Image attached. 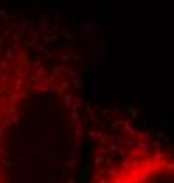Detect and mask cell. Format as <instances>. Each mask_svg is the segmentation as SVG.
<instances>
[{
	"label": "cell",
	"instance_id": "obj_5",
	"mask_svg": "<svg viewBox=\"0 0 174 183\" xmlns=\"http://www.w3.org/2000/svg\"><path fill=\"white\" fill-rule=\"evenodd\" d=\"M83 106H85V100H83V97H74V102H72V109L79 111Z\"/></svg>",
	"mask_w": 174,
	"mask_h": 183
},
{
	"label": "cell",
	"instance_id": "obj_19",
	"mask_svg": "<svg viewBox=\"0 0 174 183\" xmlns=\"http://www.w3.org/2000/svg\"><path fill=\"white\" fill-rule=\"evenodd\" d=\"M92 183H95V181H92Z\"/></svg>",
	"mask_w": 174,
	"mask_h": 183
},
{
	"label": "cell",
	"instance_id": "obj_15",
	"mask_svg": "<svg viewBox=\"0 0 174 183\" xmlns=\"http://www.w3.org/2000/svg\"><path fill=\"white\" fill-rule=\"evenodd\" d=\"M102 160H104V157H102V155H98V153H97V155H95V159H93V164L98 167V165L102 164Z\"/></svg>",
	"mask_w": 174,
	"mask_h": 183
},
{
	"label": "cell",
	"instance_id": "obj_14",
	"mask_svg": "<svg viewBox=\"0 0 174 183\" xmlns=\"http://www.w3.org/2000/svg\"><path fill=\"white\" fill-rule=\"evenodd\" d=\"M156 136L160 137V141H162V143H169V136H167V134H164L162 130H158V132H156Z\"/></svg>",
	"mask_w": 174,
	"mask_h": 183
},
{
	"label": "cell",
	"instance_id": "obj_17",
	"mask_svg": "<svg viewBox=\"0 0 174 183\" xmlns=\"http://www.w3.org/2000/svg\"><path fill=\"white\" fill-rule=\"evenodd\" d=\"M148 134H150V132H137V134H135V137H137V139H146Z\"/></svg>",
	"mask_w": 174,
	"mask_h": 183
},
{
	"label": "cell",
	"instance_id": "obj_1",
	"mask_svg": "<svg viewBox=\"0 0 174 183\" xmlns=\"http://www.w3.org/2000/svg\"><path fill=\"white\" fill-rule=\"evenodd\" d=\"M83 139V132L81 129H76L74 125H71L67 129V152L72 157L79 153V141Z\"/></svg>",
	"mask_w": 174,
	"mask_h": 183
},
{
	"label": "cell",
	"instance_id": "obj_6",
	"mask_svg": "<svg viewBox=\"0 0 174 183\" xmlns=\"http://www.w3.org/2000/svg\"><path fill=\"white\" fill-rule=\"evenodd\" d=\"M130 160H141V159H143V153L139 152L137 148H134V150H132V152H130V157H129Z\"/></svg>",
	"mask_w": 174,
	"mask_h": 183
},
{
	"label": "cell",
	"instance_id": "obj_7",
	"mask_svg": "<svg viewBox=\"0 0 174 183\" xmlns=\"http://www.w3.org/2000/svg\"><path fill=\"white\" fill-rule=\"evenodd\" d=\"M104 174H107V176H109V178H114L116 174H120L118 173V169H114V167H113V165H109V167H107V169H104Z\"/></svg>",
	"mask_w": 174,
	"mask_h": 183
},
{
	"label": "cell",
	"instance_id": "obj_18",
	"mask_svg": "<svg viewBox=\"0 0 174 183\" xmlns=\"http://www.w3.org/2000/svg\"><path fill=\"white\" fill-rule=\"evenodd\" d=\"M97 181H98V183H113V180H111V178H98Z\"/></svg>",
	"mask_w": 174,
	"mask_h": 183
},
{
	"label": "cell",
	"instance_id": "obj_4",
	"mask_svg": "<svg viewBox=\"0 0 174 183\" xmlns=\"http://www.w3.org/2000/svg\"><path fill=\"white\" fill-rule=\"evenodd\" d=\"M150 115H151L153 120H160L162 118V107H158V106L151 107V109H150Z\"/></svg>",
	"mask_w": 174,
	"mask_h": 183
},
{
	"label": "cell",
	"instance_id": "obj_11",
	"mask_svg": "<svg viewBox=\"0 0 174 183\" xmlns=\"http://www.w3.org/2000/svg\"><path fill=\"white\" fill-rule=\"evenodd\" d=\"M63 102H65V106H72V102H74V95L65 94L63 95Z\"/></svg>",
	"mask_w": 174,
	"mask_h": 183
},
{
	"label": "cell",
	"instance_id": "obj_2",
	"mask_svg": "<svg viewBox=\"0 0 174 183\" xmlns=\"http://www.w3.org/2000/svg\"><path fill=\"white\" fill-rule=\"evenodd\" d=\"M134 146L137 148L141 153H146L148 150H150V141H146V139H139V141L134 144Z\"/></svg>",
	"mask_w": 174,
	"mask_h": 183
},
{
	"label": "cell",
	"instance_id": "obj_12",
	"mask_svg": "<svg viewBox=\"0 0 174 183\" xmlns=\"http://www.w3.org/2000/svg\"><path fill=\"white\" fill-rule=\"evenodd\" d=\"M150 148H153V150H162V141H160V139L151 141V143H150Z\"/></svg>",
	"mask_w": 174,
	"mask_h": 183
},
{
	"label": "cell",
	"instance_id": "obj_13",
	"mask_svg": "<svg viewBox=\"0 0 174 183\" xmlns=\"http://www.w3.org/2000/svg\"><path fill=\"white\" fill-rule=\"evenodd\" d=\"M118 150H120V144H118V143H111L109 146H107V152H109V153H116Z\"/></svg>",
	"mask_w": 174,
	"mask_h": 183
},
{
	"label": "cell",
	"instance_id": "obj_3",
	"mask_svg": "<svg viewBox=\"0 0 174 183\" xmlns=\"http://www.w3.org/2000/svg\"><path fill=\"white\" fill-rule=\"evenodd\" d=\"M116 141H118V144H120V146H134V139L132 137H123V136H118V137H116Z\"/></svg>",
	"mask_w": 174,
	"mask_h": 183
},
{
	"label": "cell",
	"instance_id": "obj_10",
	"mask_svg": "<svg viewBox=\"0 0 174 183\" xmlns=\"http://www.w3.org/2000/svg\"><path fill=\"white\" fill-rule=\"evenodd\" d=\"M102 164H106V165H113L114 164V153H109V155L102 160Z\"/></svg>",
	"mask_w": 174,
	"mask_h": 183
},
{
	"label": "cell",
	"instance_id": "obj_8",
	"mask_svg": "<svg viewBox=\"0 0 174 183\" xmlns=\"http://www.w3.org/2000/svg\"><path fill=\"white\" fill-rule=\"evenodd\" d=\"M130 167H132V164H130V159L123 157V160H121V171H129Z\"/></svg>",
	"mask_w": 174,
	"mask_h": 183
},
{
	"label": "cell",
	"instance_id": "obj_16",
	"mask_svg": "<svg viewBox=\"0 0 174 183\" xmlns=\"http://www.w3.org/2000/svg\"><path fill=\"white\" fill-rule=\"evenodd\" d=\"M97 153H98V155H106V153H107V146H104V144H100V146L97 148Z\"/></svg>",
	"mask_w": 174,
	"mask_h": 183
},
{
	"label": "cell",
	"instance_id": "obj_9",
	"mask_svg": "<svg viewBox=\"0 0 174 183\" xmlns=\"http://www.w3.org/2000/svg\"><path fill=\"white\" fill-rule=\"evenodd\" d=\"M77 164H79V159H77V155H74L71 160L67 162V169H72V167H76Z\"/></svg>",
	"mask_w": 174,
	"mask_h": 183
}]
</instances>
